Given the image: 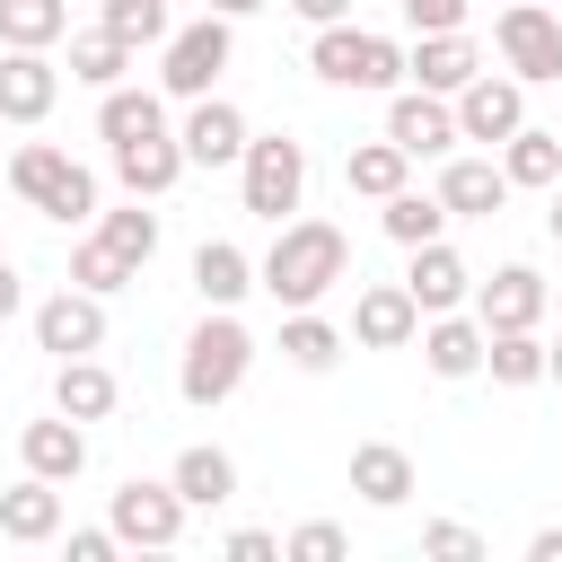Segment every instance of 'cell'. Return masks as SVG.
I'll return each mask as SVG.
<instances>
[{
  "label": "cell",
  "mask_w": 562,
  "mask_h": 562,
  "mask_svg": "<svg viewBox=\"0 0 562 562\" xmlns=\"http://www.w3.org/2000/svg\"><path fill=\"white\" fill-rule=\"evenodd\" d=\"M334 281H351V237L334 228V220H281V237L263 246V263H255V290H272L281 307H316Z\"/></svg>",
  "instance_id": "obj_1"
},
{
  "label": "cell",
  "mask_w": 562,
  "mask_h": 562,
  "mask_svg": "<svg viewBox=\"0 0 562 562\" xmlns=\"http://www.w3.org/2000/svg\"><path fill=\"white\" fill-rule=\"evenodd\" d=\"M246 369H255V334L237 325V307H202V325L184 334V360H176V395L193 413H211L246 386Z\"/></svg>",
  "instance_id": "obj_2"
},
{
  "label": "cell",
  "mask_w": 562,
  "mask_h": 562,
  "mask_svg": "<svg viewBox=\"0 0 562 562\" xmlns=\"http://www.w3.org/2000/svg\"><path fill=\"white\" fill-rule=\"evenodd\" d=\"M307 70H316L325 88H369V97H386V88H404V44H395V35H369V26H351V18H334V26H316Z\"/></svg>",
  "instance_id": "obj_3"
},
{
  "label": "cell",
  "mask_w": 562,
  "mask_h": 562,
  "mask_svg": "<svg viewBox=\"0 0 562 562\" xmlns=\"http://www.w3.org/2000/svg\"><path fill=\"white\" fill-rule=\"evenodd\" d=\"M9 184H18L26 211H44V220H61V228H88V220H97V176H88L70 149H53V140H26V149L9 158Z\"/></svg>",
  "instance_id": "obj_4"
},
{
  "label": "cell",
  "mask_w": 562,
  "mask_h": 562,
  "mask_svg": "<svg viewBox=\"0 0 562 562\" xmlns=\"http://www.w3.org/2000/svg\"><path fill=\"white\" fill-rule=\"evenodd\" d=\"M237 202H246L255 220H272V228H281V220L307 202V140H290V132H246Z\"/></svg>",
  "instance_id": "obj_5"
},
{
  "label": "cell",
  "mask_w": 562,
  "mask_h": 562,
  "mask_svg": "<svg viewBox=\"0 0 562 562\" xmlns=\"http://www.w3.org/2000/svg\"><path fill=\"white\" fill-rule=\"evenodd\" d=\"M228 53H237V26L228 18H184V26H167V44H158V97H211L220 88V70H228Z\"/></svg>",
  "instance_id": "obj_6"
},
{
  "label": "cell",
  "mask_w": 562,
  "mask_h": 562,
  "mask_svg": "<svg viewBox=\"0 0 562 562\" xmlns=\"http://www.w3.org/2000/svg\"><path fill=\"white\" fill-rule=\"evenodd\" d=\"M492 44H501V70H509L518 88L562 79V18H553V9H536V0H501Z\"/></svg>",
  "instance_id": "obj_7"
},
{
  "label": "cell",
  "mask_w": 562,
  "mask_h": 562,
  "mask_svg": "<svg viewBox=\"0 0 562 562\" xmlns=\"http://www.w3.org/2000/svg\"><path fill=\"white\" fill-rule=\"evenodd\" d=\"M105 527L123 536V544H140V553H167L176 536H184V501H176V483H114L105 492Z\"/></svg>",
  "instance_id": "obj_8"
},
{
  "label": "cell",
  "mask_w": 562,
  "mask_h": 562,
  "mask_svg": "<svg viewBox=\"0 0 562 562\" xmlns=\"http://www.w3.org/2000/svg\"><path fill=\"white\" fill-rule=\"evenodd\" d=\"M448 105H457V140H483V149H501V140L527 123V88H518L509 70H501V79H492V70H474Z\"/></svg>",
  "instance_id": "obj_9"
},
{
  "label": "cell",
  "mask_w": 562,
  "mask_h": 562,
  "mask_svg": "<svg viewBox=\"0 0 562 562\" xmlns=\"http://www.w3.org/2000/svg\"><path fill=\"white\" fill-rule=\"evenodd\" d=\"M386 140H395L404 158H448V149H457V105L404 79V88H386Z\"/></svg>",
  "instance_id": "obj_10"
},
{
  "label": "cell",
  "mask_w": 562,
  "mask_h": 562,
  "mask_svg": "<svg viewBox=\"0 0 562 562\" xmlns=\"http://www.w3.org/2000/svg\"><path fill=\"white\" fill-rule=\"evenodd\" d=\"M35 351H53V360L105 351V299H97V290H79V281H61V290L35 307Z\"/></svg>",
  "instance_id": "obj_11"
},
{
  "label": "cell",
  "mask_w": 562,
  "mask_h": 562,
  "mask_svg": "<svg viewBox=\"0 0 562 562\" xmlns=\"http://www.w3.org/2000/svg\"><path fill=\"white\" fill-rule=\"evenodd\" d=\"M544 307H553V281H544L536 263H501L492 281H474V316H483V334L544 325Z\"/></svg>",
  "instance_id": "obj_12"
},
{
  "label": "cell",
  "mask_w": 562,
  "mask_h": 562,
  "mask_svg": "<svg viewBox=\"0 0 562 562\" xmlns=\"http://www.w3.org/2000/svg\"><path fill=\"white\" fill-rule=\"evenodd\" d=\"M176 140H184V167H237V158H246V114L211 88V97H193V105H184Z\"/></svg>",
  "instance_id": "obj_13"
},
{
  "label": "cell",
  "mask_w": 562,
  "mask_h": 562,
  "mask_svg": "<svg viewBox=\"0 0 562 562\" xmlns=\"http://www.w3.org/2000/svg\"><path fill=\"white\" fill-rule=\"evenodd\" d=\"M53 97H61L53 53H35V44H0V123H44Z\"/></svg>",
  "instance_id": "obj_14"
},
{
  "label": "cell",
  "mask_w": 562,
  "mask_h": 562,
  "mask_svg": "<svg viewBox=\"0 0 562 562\" xmlns=\"http://www.w3.org/2000/svg\"><path fill=\"white\" fill-rule=\"evenodd\" d=\"M413 263H404V290H413V307L422 316H448V307H465L474 299V272H465V255L448 246V237H430V246H404Z\"/></svg>",
  "instance_id": "obj_15"
},
{
  "label": "cell",
  "mask_w": 562,
  "mask_h": 562,
  "mask_svg": "<svg viewBox=\"0 0 562 562\" xmlns=\"http://www.w3.org/2000/svg\"><path fill=\"white\" fill-rule=\"evenodd\" d=\"M413 334H422V307H413L404 281H369V290L351 299V342H360V351H404Z\"/></svg>",
  "instance_id": "obj_16"
},
{
  "label": "cell",
  "mask_w": 562,
  "mask_h": 562,
  "mask_svg": "<svg viewBox=\"0 0 562 562\" xmlns=\"http://www.w3.org/2000/svg\"><path fill=\"white\" fill-rule=\"evenodd\" d=\"M18 457H26V474H44V483H79V474H88V422L44 413V422L18 430Z\"/></svg>",
  "instance_id": "obj_17"
},
{
  "label": "cell",
  "mask_w": 562,
  "mask_h": 562,
  "mask_svg": "<svg viewBox=\"0 0 562 562\" xmlns=\"http://www.w3.org/2000/svg\"><path fill=\"white\" fill-rule=\"evenodd\" d=\"M413 342H422V369L430 378H448V386L457 378H483V316H457V307L448 316H422Z\"/></svg>",
  "instance_id": "obj_18"
},
{
  "label": "cell",
  "mask_w": 562,
  "mask_h": 562,
  "mask_svg": "<svg viewBox=\"0 0 562 562\" xmlns=\"http://www.w3.org/2000/svg\"><path fill=\"white\" fill-rule=\"evenodd\" d=\"M167 483H176V501H184V509H228V501H237V457H228V448H211V439H193V448H176Z\"/></svg>",
  "instance_id": "obj_19"
},
{
  "label": "cell",
  "mask_w": 562,
  "mask_h": 562,
  "mask_svg": "<svg viewBox=\"0 0 562 562\" xmlns=\"http://www.w3.org/2000/svg\"><path fill=\"white\" fill-rule=\"evenodd\" d=\"M149 132H167V97H158V88H132V79L97 88V140H105V149L149 140Z\"/></svg>",
  "instance_id": "obj_20"
},
{
  "label": "cell",
  "mask_w": 562,
  "mask_h": 562,
  "mask_svg": "<svg viewBox=\"0 0 562 562\" xmlns=\"http://www.w3.org/2000/svg\"><path fill=\"white\" fill-rule=\"evenodd\" d=\"M176 176H184V140H176V132H149V140H123V149H114V184H123L132 202H158Z\"/></svg>",
  "instance_id": "obj_21"
},
{
  "label": "cell",
  "mask_w": 562,
  "mask_h": 562,
  "mask_svg": "<svg viewBox=\"0 0 562 562\" xmlns=\"http://www.w3.org/2000/svg\"><path fill=\"white\" fill-rule=\"evenodd\" d=\"M114 404H123V386H114V369H105L97 351L53 360V413H70V422H105Z\"/></svg>",
  "instance_id": "obj_22"
},
{
  "label": "cell",
  "mask_w": 562,
  "mask_h": 562,
  "mask_svg": "<svg viewBox=\"0 0 562 562\" xmlns=\"http://www.w3.org/2000/svg\"><path fill=\"white\" fill-rule=\"evenodd\" d=\"M474 70H483V53L465 44V26H457V35H422V44L404 53V79H413V88H430V97H457Z\"/></svg>",
  "instance_id": "obj_23"
},
{
  "label": "cell",
  "mask_w": 562,
  "mask_h": 562,
  "mask_svg": "<svg viewBox=\"0 0 562 562\" xmlns=\"http://www.w3.org/2000/svg\"><path fill=\"white\" fill-rule=\"evenodd\" d=\"M351 492H360L369 509H404V501H413V457H404L395 439H360V448H351Z\"/></svg>",
  "instance_id": "obj_24"
},
{
  "label": "cell",
  "mask_w": 562,
  "mask_h": 562,
  "mask_svg": "<svg viewBox=\"0 0 562 562\" xmlns=\"http://www.w3.org/2000/svg\"><path fill=\"white\" fill-rule=\"evenodd\" d=\"M0 536H9V544H53V536H61V483H44V474L9 483V492H0Z\"/></svg>",
  "instance_id": "obj_25"
},
{
  "label": "cell",
  "mask_w": 562,
  "mask_h": 562,
  "mask_svg": "<svg viewBox=\"0 0 562 562\" xmlns=\"http://www.w3.org/2000/svg\"><path fill=\"white\" fill-rule=\"evenodd\" d=\"M501 176H509V193H553V184H562V132L518 123V132L501 140Z\"/></svg>",
  "instance_id": "obj_26"
},
{
  "label": "cell",
  "mask_w": 562,
  "mask_h": 562,
  "mask_svg": "<svg viewBox=\"0 0 562 562\" xmlns=\"http://www.w3.org/2000/svg\"><path fill=\"white\" fill-rule=\"evenodd\" d=\"M439 202H448V220H492V211L509 202V176H501V158H448V176H439Z\"/></svg>",
  "instance_id": "obj_27"
},
{
  "label": "cell",
  "mask_w": 562,
  "mask_h": 562,
  "mask_svg": "<svg viewBox=\"0 0 562 562\" xmlns=\"http://www.w3.org/2000/svg\"><path fill=\"white\" fill-rule=\"evenodd\" d=\"M193 290H202V307H237L255 290V255L237 237H202L193 246Z\"/></svg>",
  "instance_id": "obj_28"
},
{
  "label": "cell",
  "mask_w": 562,
  "mask_h": 562,
  "mask_svg": "<svg viewBox=\"0 0 562 562\" xmlns=\"http://www.w3.org/2000/svg\"><path fill=\"white\" fill-rule=\"evenodd\" d=\"M281 360L307 369V378H325L342 360V325H325L316 307H281Z\"/></svg>",
  "instance_id": "obj_29"
},
{
  "label": "cell",
  "mask_w": 562,
  "mask_h": 562,
  "mask_svg": "<svg viewBox=\"0 0 562 562\" xmlns=\"http://www.w3.org/2000/svg\"><path fill=\"white\" fill-rule=\"evenodd\" d=\"M483 378H492V386H544V334H536V325L483 334Z\"/></svg>",
  "instance_id": "obj_30"
},
{
  "label": "cell",
  "mask_w": 562,
  "mask_h": 562,
  "mask_svg": "<svg viewBox=\"0 0 562 562\" xmlns=\"http://www.w3.org/2000/svg\"><path fill=\"white\" fill-rule=\"evenodd\" d=\"M378 228H386L395 246H430V237H448V202H439V193H413V184H395V193L378 202Z\"/></svg>",
  "instance_id": "obj_31"
},
{
  "label": "cell",
  "mask_w": 562,
  "mask_h": 562,
  "mask_svg": "<svg viewBox=\"0 0 562 562\" xmlns=\"http://www.w3.org/2000/svg\"><path fill=\"white\" fill-rule=\"evenodd\" d=\"M132 44L114 35V26H88V35H70V79L79 88H114V79H132Z\"/></svg>",
  "instance_id": "obj_32"
},
{
  "label": "cell",
  "mask_w": 562,
  "mask_h": 562,
  "mask_svg": "<svg viewBox=\"0 0 562 562\" xmlns=\"http://www.w3.org/2000/svg\"><path fill=\"white\" fill-rule=\"evenodd\" d=\"M404 176H413V158H404L395 140H360V149L342 158V184H351L360 202H386V193H395Z\"/></svg>",
  "instance_id": "obj_33"
},
{
  "label": "cell",
  "mask_w": 562,
  "mask_h": 562,
  "mask_svg": "<svg viewBox=\"0 0 562 562\" xmlns=\"http://www.w3.org/2000/svg\"><path fill=\"white\" fill-rule=\"evenodd\" d=\"M70 35V0H0V44H35L53 53Z\"/></svg>",
  "instance_id": "obj_34"
},
{
  "label": "cell",
  "mask_w": 562,
  "mask_h": 562,
  "mask_svg": "<svg viewBox=\"0 0 562 562\" xmlns=\"http://www.w3.org/2000/svg\"><path fill=\"white\" fill-rule=\"evenodd\" d=\"M97 237L140 272L149 255H158V211H140V202H123V211H97Z\"/></svg>",
  "instance_id": "obj_35"
},
{
  "label": "cell",
  "mask_w": 562,
  "mask_h": 562,
  "mask_svg": "<svg viewBox=\"0 0 562 562\" xmlns=\"http://www.w3.org/2000/svg\"><path fill=\"white\" fill-rule=\"evenodd\" d=\"M70 281H79V290H97V299H114V290H132L140 272H132V263H123V255H114V246L88 228V237L70 246Z\"/></svg>",
  "instance_id": "obj_36"
},
{
  "label": "cell",
  "mask_w": 562,
  "mask_h": 562,
  "mask_svg": "<svg viewBox=\"0 0 562 562\" xmlns=\"http://www.w3.org/2000/svg\"><path fill=\"white\" fill-rule=\"evenodd\" d=\"M97 26H114L132 53L140 44H167V0H97Z\"/></svg>",
  "instance_id": "obj_37"
},
{
  "label": "cell",
  "mask_w": 562,
  "mask_h": 562,
  "mask_svg": "<svg viewBox=\"0 0 562 562\" xmlns=\"http://www.w3.org/2000/svg\"><path fill=\"white\" fill-rule=\"evenodd\" d=\"M342 553H351V536H342L334 518H307V527L281 536V562H342Z\"/></svg>",
  "instance_id": "obj_38"
},
{
  "label": "cell",
  "mask_w": 562,
  "mask_h": 562,
  "mask_svg": "<svg viewBox=\"0 0 562 562\" xmlns=\"http://www.w3.org/2000/svg\"><path fill=\"white\" fill-rule=\"evenodd\" d=\"M422 553H430V562H483V536H474L465 518H430V527H422Z\"/></svg>",
  "instance_id": "obj_39"
},
{
  "label": "cell",
  "mask_w": 562,
  "mask_h": 562,
  "mask_svg": "<svg viewBox=\"0 0 562 562\" xmlns=\"http://www.w3.org/2000/svg\"><path fill=\"white\" fill-rule=\"evenodd\" d=\"M465 9H474V0H404V26H413V35H457Z\"/></svg>",
  "instance_id": "obj_40"
},
{
  "label": "cell",
  "mask_w": 562,
  "mask_h": 562,
  "mask_svg": "<svg viewBox=\"0 0 562 562\" xmlns=\"http://www.w3.org/2000/svg\"><path fill=\"white\" fill-rule=\"evenodd\" d=\"M114 553H123L114 527H70V562H114Z\"/></svg>",
  "instance_id": "obj_41"
},
{
  "label": "cell",
  "mask_w": 562,
  "mask_h": 562,
  "mask_svg": "<svg viewBox=\"0 0 562 562\" xmlns=\"http://www.w3.org/2000/svg\"><path fill=\"white\" fill-rule=\"evenodd\" d=\"M220 553H228V562H281V536H263V527H237Z\"/></svg>",
  "instance_id": "obj_42"
},
{
  "label": "cell",
  "mask_w": 562,
  "mask_h": 562,
  "mask_svg": "<svg viewBox=\"0 0 562 562\" xmlns=\"http://www.w3.org/2000/svg\"><path fill=\"white\" fill-rule=\"evenodd\" d=\"M18 307H26V281H18V263H9V255H0V325H9V316H18Z\"/></svg>",
  "instance_id": "obj_43"
},
{
  "label": "cell",
  "mask_w": 562,
  "mask_h": 562,
  "mask_svg": "<svg viewBox=\"0 0 562 562\" xmlns=\"http://www.w3.org/2000/svg\"><path fill=\"white\" fill-rule=\"evenodd\" d=\"M307 26H334V18H351V0H290Z\"/></svg>",
  "instance_id": "obj_44"
},
{
  "label": "cell",
  "mask_w": 562,
  "mask_h": 562,
  "mask_svg": "<svg viewBox=\"0 0 562 562\" xmlns=\"http://www.w3.org/2000/svg\"><path fill=\"white\" fill-rule=\"evenodd\" d=\"M527 562H562V527H536L527 536Z\"/></svg>",
  "instance_id": "obj_45"
},
{
  "label": "cell",
  "mask_w": 562,
  "mask_h": 562,
  "mask_svg": "<svg viewBox=\"0 0 562 562\" xmlns=\"http://www.w3.org/2000/svg\"><path fill=\"white\" fill-rule=\"evenodd\" d=\"M202 9H211V18H228V26H237V18H255V9H263V0H202Z\"/></svg>",
  "instance_id": "obj_46"
},
{
  "label": "cell",
  "mask_w": 562,
  "mask_h": 562,
  "mask_svg": "<svg viewBox=\"0 0 562 562\" xmlns=\"http://www.w3.org/2000/svg\"><path fill=\"white\" fill-rule=\"evenodd\" d=\"M544 378H553V386H562V334H553V342H544Z\"/></svg>",
  "instance_id": "obj_47"
},
{
  "label": "cell",
  "mask_w": 562,
  "mask_h": 562,
  "mask_svg": "<svg viewBox=\"0 0 562 562\" xmlns=\"http://www.w3.org/2000/svg\"><path fill=\"white\" fill-rule=\"evenodd\" d=\"M544 228H553V246H562V184H553V211H544Z\"/></svg>",
  "instance_id": "obj_48"
},
{
  "label": "cell",
  "mask_w": 562,
  "mask_h": 562,
  "mask_svg": "<svg viewBox=\"0 0 562 562\" xmlns=\"http://www.w3.org/2000/svg\"><path fill=\"white\" fill-rule=\"evenodd\" d=\"M553 307H562V281H553Z\"/></svg>",
  "instance_id": "obj_49"
},
{
  "label": "cell",
  "mask_w": 562,
  "mask_h": 562,
  "mask_svg": "<svg viewBox=\"0 0 562 562\" xmlns=\"http://www.w3.org/2000/svg\"><path fill=\"white\" fill-rule=\"evenodd\" d=\"M553 132H562V123H553Z\"/></svg>",
  "instance_id": "obj_50"
}]
</instances>
